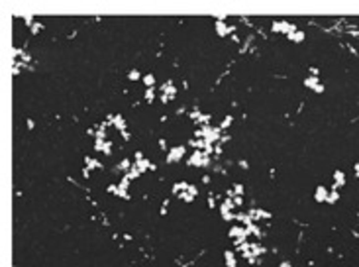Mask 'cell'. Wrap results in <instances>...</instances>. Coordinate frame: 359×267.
I'll return each instance as SVG.
<instances>
[{
    "mask_svg": "<svg viewBox=\"0 0 359 267\" xmlns=\"http://www.w3.org/2000/svg\"><path fill=\"white\" fill-rule=\"evenodd\" d=\"M182 155H185V145H177V147H171L169 153H167V161L169 163H175L179 161Z\"/></svg>",
    "mask_w": 359,
    "mask_h": 267,
    "instance_id": "6da1fadb",
    "label": "cell"
},
{
    "mask_svg": "<svg viewBox=\"0 0 359 267\" xmlns=\"http://www.w3.org/2000/svg\"><path fill=\"white\" fill-rule=\"evenodd\" d=\"M232 32H236V26H226L224 22H216V34H218V35L226 38V35L232 34Z\"/></svg>",
    "mask_w": 359,
    "mask_h": 267,
    "instance_id": "7a4b0ae2",
    "label": "cell"
},
{
    "mask_svg": "<svg viewBox=\"0 0 359 267\" xmlns=\"http://www.w3.org/2000/svg\"><path fill=\"white\" fill-rule=\"evenodd\" d=\"M110 120L114 122V126H116V128H118L120 132H126V122H124L122 116H110Z\"/></svg>",
    "mask_w": 359,
    "mask_h": 267,
    "instance_id": "3957f363",
    "label": "cell"
},
{
    "mask_svg": "<svg viewBox=\"0 0 359 267\" xmlns=\"http://www.w3.org/2000/svg\"><path fill=\"white\" fill-rule=\"evenodd\" d=\"M304 85L308 86V88H312V91H316V88L320 86V83H318V77H308V79H304Z\"/></svg>",
    "mask_w": 359,
    "mask_h": 267,
    "instance_id": "277c9868",
    "label": "cell"
},
{
    "mask_svg": "<svg viewBox=\"0 0 359 267\" xmlns=\"http://www.w3.org/2000/svg\"><path fill=\"white\" fill-rule=\"evenodd\" d=\"M287 38H289L290 41H296V43H298V41H302V39H304V32H298V29H296V32L289 34Z\"/></svg>",
    "mask_w": 359,
    "mask_h": 267,
    "instance_id": "5b68a950",
    "label": "cell"
},
{
    "mask_svg": "<svg viewBox=\"0 0 359 267\" xmlns=\"http://www.w3.org/2000/svg\"><path fill=\"white\" fill-rule=\"evenodd\" d=\"M143 85L145 86H147V88H153V86H155V77H153V75H143Z\"/></svg>",
    "mask_w": 359,
    "mask_h": 267,
    "instance_id": "8992f818",
    "label": "cell"
},
{
    "mask_svg": "<svg viewBox=\"0 0 359 267\" xmlns=\"http://www.w3.org/2000/svg\"><path fill=\"white\" fill-rule=\"evenodd\" d=\"M131 167H134V163H131L130 159H124L118 165V171H128V169H131Z\"/></svg>",
    "mask_w": 359,
    "mask_h": 267,
    "instance_id": "52a82bcc",
    "label": "cell"
},
{
    "mask_svg": "<svg viewBox=\"0 0 359 267\" xmlns=\"http://www.w3.org/2000/svg\"><path fill=\"white\" fill-rule=\"evenodd\" d=\"M145 100H147V102L155 100V86H153V88H145Z\"/></svg>",
    "mask_w": 359,
    "mask_h": 267,
    "instance_id": "ba28073f",
    "label": "cell"
},
{
    "mask_svg": "<svg viewBox=\"0 0 359 267\" xmlns=\"http://www.w3.org/2000/svg\"><path fill=\"white\" fill-rule=\"evenodd\" d=\"M188 118H190V120H194V122H200L202 114H200V110L196 108V110H192V112H188Z\"/></svg>",
    "mask_w": 359,
    "mask_h": 267,
    "instance_id": "9c48e42d",
    "label": "cell"
},
{
    "mask_svg": "<svg viewBox=\"0 0 359 267\" xmlns=\"http://www.w3.org/2000/svg\"><path fill=\"white\" fill-rule=\"evenodd\" d=\"M85 163H89V167H90V169H98V167H102L96 159H90V157H85Z\"/></svg>",
    "mask_w": 359,
    "mask_h": 267,
    "instance_id": "30bf717a",
    "label": "cell"
},
{
    "mask_svg": "<svg viewBox=\"0 0 359 267\" xmlns=\"http://www.w3.org/2000/svg\"><path fill=\"white\" fill-rule=\"evenodd\" d=\"M128 77H130V81H137V79H143V77L140 75V71H136V69H134V71H130V73H128Z\"/></svg>",
    "mask_w": 359,
    "mask_h": 267,
    "instance_id": "8fae6325",
    "label": "cell"
},
{
    "mask_svg": "<svg viewBox=\"0 0 359 267\" xmlns=\"http://www.w3.org/2000/svg\"><path fill=\"white\" fill-rule=\"evenodd\" d=\"M230 126H232V116H226L222 120V126H220V128L224 130V128H230Z\"/></svg>",
    "mask_w": 359,
    "mask_h": 267,
    "instance_id": "7c38bea8",
    "label": "cell"
},
{
    "mask_svg": "<svg viewBox=\"0 0 359 267\" xmlns=\"http://www.w3.org/2000/svg\"><path fill=\"white\" fill-rule=\"evenodd\" d=\"M159 147H161V149H163V151H169V149H167V142H165L163 138L159 139Z\"/></svg>",
    "mask_w": 359,
    "mask_h": 267,
    "instance_id": "4fadbf2b",
    "label": "cell"
},
{
    "mask_svg": "<svg viewBox=\"0 0 359 267\" xmlns=\"http://www.w3.org/2000/svg\"><path fill=\"white\" fill-rule=\"evenodd\" d=\"M318 69H316V67H310V77H318Z\"/></svg>",
    "mask_w": 359,
    "mask_h": 267,
    "instance_id": "5bb4252c",
    "label": "cell"
},
{
    "mask_svg": "<svg viewBox=\"0 0 359 267\" xmlns=\"http://www.w3.org/2000/svg\"><path fill=\"white\" fill-rule=\"evenodd\" d=\"M39 29H41V24H33V26H32V32H33V34H38Z\"/></svg>",
    "mask_w": 359,
    "mask_h": 267,
    "instance_id": "9a60e30c",
    "label": "cell"
},
{
    "mask_svg": "<svg viewBox=\"0 0 359 267\" xmlns=\"http://www.w3.org/2000/svg\"><path fill=\"white\" fill-rule=\"evenodd\" d=\"M324 192H326L324 189H318V192H316L318 196H316V198H318V200H322V198H324Z\"/></svg>",
    "mask_w": 359,
    "mask_h": 267,
    "instance_id": "2e32d148",
    "label": "cell"
},
{
    "mask_svg": "<svg viewBox=\"0 0 359 267\" xmlns=\"http://www.w3.org/2000/svg\"><path fill=\"white\" fill-rule=\"evenodd\" d=\"M239 167H241V169H247L249 165H247V161H245V159H241V161H239Z\"/></svg>",
    "mask_w": 359,
    "mask_h": 267,
    "instance_id": "e0dca14e",
    "label": "cell"
},
{
    "mask_svg": "<svg viewBox=\"0 0 359 267\" xmlns=\"http://www.w3.org/2000/svg\"><path fill=\"white\" fill-rule=\"evenodd\" d=\"M236 192H238V195H241V192H244V187H241V185H236Z\"/></svg>",
    "mask_w": 359,
    "mask_h": 267,
    "instance_id": "ac0fdd59",
    "label": "cell"
}]
</instances>
